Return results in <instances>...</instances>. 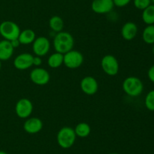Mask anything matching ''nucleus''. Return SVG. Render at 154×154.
Wrapping results in <instances>:
<instances>
[{"label":"nucleus","mask_w":154,"mask_h":154,"mask_svg":"<svg viewBox=\"0 0 154 154\" xmlns=\"http://www.w3.org/2000/svg\"><path fill=\"white\" fill-rule=\"evenodd\" d=\"M53 44L56 52L64 54L73 49L75 39L69 32L61 31L54 36Z\"/></svg>","instance_id":"f257e3e1"},{"label":"nucleus","mask_w":154,"mask_h":154,"mask_svg":"<svg viewBox=\"0 0 154 154\" xmlns=\"http://www.w3.org/2000/svg\"><path fill=\"white\" fill-rule=\"evenodd\" d=\"M122 88L128 96L136 98L144 91V84L138 77L128 76L123 80Z\"/></svg>","instance_id":"f03ea898"},{"label":"nucleus","mask_w":154,"mask_h":154,"mask_svg":"<svg viewBox=\"0 0 154 154\" xmlns=\"http://www.w3.org/2000/svg\"><path fill=\"white\" fill-rule=\"evenodd\" d=\"M76 137L74 128L68 126L63 127L57 133V143L63 149H69L75 144Z\"/></svg>","instance_id":"7ed1b4c3"},{"label":"nucleus","mask_w":154,"mask_h":154,"mask_svg":"<svg viewBox=\"0 0 154 154\" xmlns=\"http://www.w3.org/2000/svg\"><path fill=\"white\" fill-rule=\"evenodd\" d=\"M20 33V27L11 21H5L0 24V35L8 41L18 39Z\"/></svg>","instance_id":"20e7f679"},{"label":"nucleus","mask_w":154,"mask_h":154,"mask_svg":"<svg viewBox=\"0 0 154 154\" xmlns=\"http://www.w3.org/2000/svg\"><path fill=\"white\" fill-rule=\"evenodd\" d=\"M82 53L77 50H71L63 54V64L69 69H77L84 63Z\"/></svg>","instance_id":"39448f33"},{"label":"nucleus","mask_w":154,"mask_h":154,"mask_svg":"<svg viewBox=\"0 0 154 154\" xmlns=\"http://www.w3.org/2000/svg\"><path fill=\"white\" fill-rule=\"evenodd\" d=\"M101 67L105 74L108 75H116L119 72L120 66L117 59L111 54H107L101 60Z\"/></svg>","instance_id":"423d86ee"},{"label":"nucleus","mask_w":154,"mask_h":154,"mask_svg":"<svg viewBox=\"0 0 154 154\" xmlns=\"http://www.w3.org/2000/svg\"><path fill=\"white\" fill-rule=\"evenodd\" d=\"M33 111V104L28 98H21L15 105V113L20 119H28Z\"/></svg>","instance_id":"0eeeda50"},{"label":"nucleus","mask_w":154,"mask_h":154,"mask_svg":"<svg viewBox=\"0 0 154 154\" xmlns=\"http://www.w3.org/2000/svg\"><path fill=\"white\" fill-rule=\"evenodd\" d=\"M29 77L31 81L37 85H45L49 82L51 79V75L49 72L45 68L38 67L35 68L30 72Z\"/></svg>","instance_id":"6e6552de"},{"label":"nucleus","mask_w":154,"mask_h":154,"mask_svg":"<svg viewBox=\"0 0 154 154\" xmlns=\"http://www.w3.org/2000/svg\"><path fill=\"white\" fill-rule=\"evenodd\" d=\"M51 49V42L45 36L36 38L32 43V51L35 56L44 57L49 52Z\"/></svg>","instance_id":"1a4fd4ad"},{"label":"nucleus","mask_w":154,"mask_h":154,"mask_svg":"<svg viewBox=\"0 0 154 154\" xmlns=\"http://www.w3.org/2000/svg\"><path fill=\"white\" fill-rule=\"evenodd\" d=\"M34 56L29 53L24 52L20 54L14 58L13 62L14 66L19 70H25L33 66Z\"/></svg>","instance_id":"9d476101"},{"label":"nucleus","mask_w":154,"mask_h":154,"mask_svg":"<svg viewBox=\"0 0 154 154\" xmlns=\"http://www.w3.org/2000/svg\"><path fill=\"white\" fill-rule=\"evenodd\" d=\"M114 7L113 0H93L91 4L92 11L98 14L110 13Z\"/></svg>","instance_id":"9b49d317"},{"label":"nucleus","mask_w":154,"mask_h":154,"mask_svg":"<svg viewBox=\"0 0 154 154\" xmlns=\"http://www.w3.org/2000/svg\"><path fill=\"white\" fill-rule=\"evenodd\" d=\"M80 87L81 91L87 95H93L98 91L99 84L94 77L91 75H87L81 79L80 83Z\"/></svg>","instance_id":"f8f14e48"},{"label":"nucleus","mask_w":154,"mask_h":154,"mask_svg":"<svg viewBox=\"0 0 154 154\" xmlns=\"http://www.w3.org/2000/svg\"><path fill=\"white\" fill-rule=\"evenodd\" d=\"M43 128V122L38 117H31L26 119L24 122L23 129L28 134H34L40 132Z\"/></svg>","instance_id":"ddd939ff"},{"label":"nucleus","mask_w":154,"mask_h":154,"mask_svg":"<svg viewBox=\"0 0 154 154\" xmlns=\"http://www.w3.org/2000/svg\"><path fill=\"white\" fill-rule=\"evenodd\" d=\"M138 26L134 22L125 23L121 28V36L123 39L126 41H131L135 38L138 34Z\"/></svg>","instance_id":"4468645a"},{"label":"nucleus","mask_w":154,"mask_h":154,"mask_svg":"<svg viewBox=\"0 0 154 154\" xmlns=\"http://www.w3.org/2000/svg\"><path fill=\"white\" fill-rule=\"evenodd\" d=\"M14 48L12 47L10 41L3 40L0 41V60L5 61L8 60L12 57Z\"/></svg>","instance_id":"2eb2a0df"},{"label":"nucleus","mask_w":154,"mask_h":154,"mask_svg":"<svg viewBox=\"0 0 154 154\" xmlns=\"http://www.w3.org/2000/svg\"><path fill=\"white\" fill-rule=\"evenodd\" d=\"M35 39V33L32 29H25L23 31H20L19 37H18V40L20 42V45L32 44Z\"/></svg>","instance_id":"dca6fc26"},{"label":"nucleus","mask_w":154,"mask_h":154,"mask_svg":"<svg viewBox=\"0 0 154 154\" xmlns=\"http://www.w3.org/2000/svg\"><path fill=\"white\" fill-rule=\"evenodd\" d=\"M49 27L51 30L54 31L55 33H60L63 31L64 28V21L61 17L58 15H54L51 17L49 20Z\"/></svg>","instance_id":"f3484780"},{"label":"nucleus","mask_w":154,"mask_h":154,"mask_svg":"<svg viewBox=\"0 0 154 154\" xmlns=\"http://www.w3.org/2000/svg\"><path fill=\"white\" fill-rule=\"evenodd\" d=\"M143 22L147 25H154V5L151 4L142 11Z\"/></svg>","instance_id":"a211bd4d"},{"label":"nucleus","mask_w":154,"mask_h":154,"mask_svg":"<svg viewBox=\"0 0 154 154\" xmlns=\"http://www.w3.org/2000/svg\"><path fill=\"white\" fill-rule=\"evenodd\" d=\"M48 66L53 69H57L63 64V54L55 52L49 56L48 59Z\"/></svg>","instance_id":"6ab92c4d"},{"label":"nucleus","mask_w":154,"mask_h":154,"mask_svg":"<svg viewBox=\"0 0 154 154\" xmlns=\"http://www.w3.org/2000/svg\"><path fill=\"white\" fill-rule=\"evenodd\" d=\"M74 130H75L77 137H81V138L87 137V136L90 135L91 132V128L87 122H80L75 126Z\"/></svg>","instance_id":"aec40b11"},{"label":"nucleus","mask_w":154,"mask_h":154,"mask_svg":"<svg viewBox=\"0 0 154 154\" xmlns=\"http://www.w3.org/2000/svg\"><path fill=\"white\" fill-rule=\"evenodd\" d=\"M142 39L147 45L154 44V25H147L142 33Z\"/></svg>","instance_id":"412c9836"},{"label":"nucleus","mask_w":154,"mask_h":154,"mask_svg":"<svg viewBox=\"0 0 154 154\" xmlns=\"http://www.w3.org/2000/svg\"><path fill=\"white\" fill-rule=\"evenodd\" d=\"M145 107L150 111H154V90H151L147 94L144 99Z\"/></svg>","instance_id":"4be33fe9"},{"label":"nucleus","mask_w":154,"mask_h":154,"mask_svg":"<svg viewBox=\"0 0 154 154\" xmlns=\"http://www.w3.org/2000/svg\"><path fill=\"white\" fill-rule=\"evenodd\" d=\"M134 6L138 10L143 11L152 4L151 0H133Z\"/></svg>","instance_id":"5701e85b"},{"label":"nucleus","mask_w":154,"mask_h":154,"mask_svg":"<svg viewBox=\"0 0 154 154\" xmlns=\"http://www.w3.org/2000/svg\"><path fill=\"white\" fill-rule=\"evenodd\" d=\"M132 0H113L114 6H117L118 8H123L128 5L131 2Z\"/></svg>","instance_id":"b1692460"},{"label":"nucleus","mask_w":154,"mask_h":154,"mask_svg":"<svg viewBox=\"0 0 154 154\" xmlns=\"http://www.w3.org/2000/svg\"><path fill=\"white\" fill-rule=\"evenodd\" d=\"M147 77L150 82L154 83V64L149 68L148 71H147Z\"/></svg>","instance_id":"393cba45"},{"label":"nucleus","mask_w":154,"mask_h":154,"mask_svg":"<svg viewBox=\"0 0 154 154\" xmlns=\"http://www.w3.org/2000/svg\"><path fill=\"white\" fill-rule=\"evenodd\" d=\"M42 63V57H39V56H34V57H33V66H35L38 67V66H41Z\"/></svg>","instance_id":"a878e982"},{"label":"nucleus","mask_w":154,"mask_h":154,"mask_svg":"<svg viewBox=\"0 0 154 154\" xmlns=\"http://www.w3.org/2000/svg\"><path fill=\"white\" fill-rule=\"evenodd\" d=\"M10 42H11V44L12 47H13L14 48H18V47L20 45V41L18 40V39H14V40L10 41Z\"/></svg>","instance_id":"bb28decb"},{"label":"nucleus","mask_w":154,"mask_h":154,"mask_svg":"<svg viewBox=\"0 0 154 154\" xmlns=\"http://www.w3.org/2000/svg\"><path fill=\"white\" fill-rule=\"evenodd\" d=\"M0 154H8V153L6 152H5V151H3V150H0Z\"/></svg>","instance_id":"cd10ccee"},{"label":"nucleus","mask_w":154,"mask_h":154,"mask_svg":"<svg viewBox=\"0 0 154 154\" xmlns=\"http://www.w3.org/2000/svg\"><path fill=\"white\" fill-rule=\"evenodd\" d=\"M152 51H153V54L154 55V44L153 45V47H152Z\"/></svg>","instance_id":"c85d7f7f"},{"label":"nucleus","mask_w":154,"mask_h":154,"mask_svg":"<svg viewBox=\"0 0 154 154\" xmlns=\"http://www.w3.org/2000/svg\"><path fill=\"white\" fill-rule=\"evenodd\" d=\"M2 69V60H0V70Z\"/></svg>","instance_id":"c756f323"},{"label":"nucleus","mask_w":154,"mask_h":154,"mask_svg":"<svg viewBox=\"0 0 154 154\" xmlns=\"http://www.w3.org/2000/svg\"><path fill=\"white\" fill-rule=\"evenodd\" d=\"M109 154H120V153H118V152H111V153Z\"/></svg>","instance_id":"7c9ffc66"},{"label":"nucleus","mask_w":154,"mask_h":154,"mask_svg":"<svg viewBox=\"0 0 154 154\" xmlns=\"http://www.w3.org/2000/svg\"><path fill=\"white\" fill-rule=\"evenodd\" d=\"M151 2H152V4L154 5V0H151Z\"/></svg>","instance_id":"2f4dec72"}]
</instances>
